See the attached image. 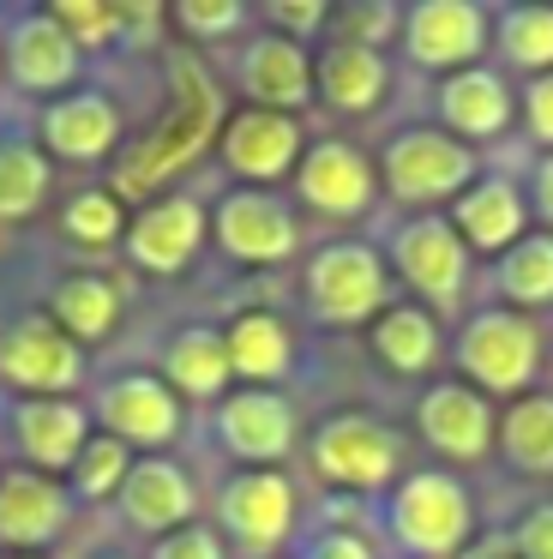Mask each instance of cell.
I'll return each mask as SVG.
<instances>
[{
    "mask_svg": "<svg viewBox=\"0 0 553 559\" xmlns=\"http://www.w3.org/2000/svg\"><path fill=\"white\" fill-rule=\"evenodd\" d=\"M216 133H223V91H216V79L187 55V61H175V73H168V115L144 133V145H132V157H120L115 199L120 205H127V199H151L156 187L175 181L204 145H216Z\"/></svg>",
    "mask_w": 553,
    "mask_h": 559,
    "instance_id": "obj_1",
    "label": "cell"
},
{
    "mask_svg": "<svg viewBox=\"0 0 553 559\" xmlns=\"http://www.w3.org/2000/svg\"><path fill=\"white\" fill-rule=\"evenodd\" d=\"M475 169H481L475 145L451 139L445 127H403L379 151V187L397 205H415L421 217L433 205H445V199L457 205V193L475 187Z\"/></svg>",
    "mask_w": 553,
    "mask_h": 559,
    "instance_id": "obj_2",
    "label": "cell"
},
{
    "mask_svg": "<svg viewBox=\"0 0 553 559\" xmlns=\"http://www.w3.org/2000/svg\"><path fill=\"white\" fill-rule=\"evenodd\" d=\"M385 530L415 559H457L463 542L475 535V499H469V487L457 475L415 469L385 499Z\"/></svg>",
    "mask_w": 553,
    "mask_h": 559,
    "instance_id": "obj_3",
    "label": "cell"
},
{
    "mask_svg": "<svg viewBox=\"0 0 553 559\" xmlns=\"http://www.w3.org/2000/svg\"><path fill=\"white\" fill-rule=\"evenodd\" d=\"M457 373L463 385H475L481 397H529L541 373V331L529 313L511 307H481L469 313V325L457 331Z\"/></svg>",
    "mask_w": 553,
    "mask_h": 559,
    "instance_id": "obj_4",
    "label": "cell"
},
{
    "mask_svg": "<svg viewBox=\"0 0 553 559\" xmlns=\"http://www.w3.org/2000/svg\"><path fill=\"white\" fill-rule=\"evenodd\" d=\"M307 463L325 487H337V493H385V487H397L403 451H397V433L385 421H373V415H361V409H343V415L313 427Z\"/></svg>",
    "mask_w": 553,
    "mask_h": 559,
    "instance_id": "obj_5",
    "label": "cell"
},
{
    "mask_svg": "<svg viewBox=\"0 0 553 559\" xmlns=\"http://www.w3.org/2000/svg\"><path fill=\"white\" fill-rule=\"evenodd\" d=\"M301 295H307L313 319H325V325H367L391 307L385 301L391 277H385V259L367 241H331L307 259Z\"/></svg>",
    "mask_w": 553,
    "mask_h": 559,
    "instance_id": "obj_6",
    "label": "cell"
},
{
    "mask_svg": "<svg viewBox=\"0 0 553 559\" xmlns=\"http://www.w3.org/2000/svg\"><path fill=\"white\" fill-rule=\"evenodd\" d=\"M385 253H391V271L409 283V289L427 301V313H451L457 301H463V283H469V247L463 235L451 229V217H439V211H427V217H409L391 229V241H385Z\"/></svg>",
    "mask_w": 553,
    "mask_h": 559,
    "instance_id": "obj_7",
    "label": "cell"
},
{
    "mask_svg": "<svg viewBox=\"0 0 553 559\" xmlns=\"http://www.w3.org/2000/svg\"><path fill=\"white\" fill-rule=\"evenodd\" d=\"M295 518H301V499L283 469H240L216 493V523H223L228 547H240L252 559L276 554L295 535Z\"/></svg>",
    "mask_w": 553,
    "mask_h": 559,
    "instance_id": "obj_8",
    "label": "cell"
},
{
    "mask_svg": "<svg viewBox=\"0 0 553 559\" xmlns=\"http://www.w3.org/2000/svg\"><path fill=\"white\" fill-rule=\"evenodd\" d=\"M84 379V349L43 313H24L0 331V385L24 397H72Z\"/></svg>",
    "mask_w": 553,
    "mask_h": 559,
    "instance_id": "obj_9",
    "label": "cell"
},
{
    "mask_svg": "<svg viewBox=\"0 0 553 559\" xmlns=\"http://www.w3.org/2000/svg\"><path fill=\"white\" fill-rule=\"evenodd\" d=\"M487 13H481L475 0H415L403 7V55L421 67V73H469V67L487 55Z\"/></svg>",
    "mask_w": 553,
    "mask_h": 559,
    "instance_id": "obj_10",
    "label": "cell"
},
{
    "mask_svg": "<svg viewBox=\"0 0 553 559\" xmlns=\"http://www.w3.org/2000/svg\"><path fill=\"white\" fill-rule=\"evenodd\" d=\"M211 241L223 247V259L235 265H283L301 247V223L264 187H235V193L216 199L211 211Z\"/></svg>",
    "mask_w": 553,
    "mask_h": 559,
    "instance_id": "obj_11",
    "label": "cell"
},
{
    "mask_svg": "<svg viewBox=\"0 0 553 559\" xmlns=\"http://www.w3.org/2000/svg\"><path fill=\"white\" fill-rule=\"evenodd\" d=\"M301 439V415L283 391H228L216 403V445L247 469H283Z\"/></svg>",
    "mask_w": 553,
    "mask_h": 559,
    "instance_id": "obj_12",
    "label": "cell"
},
{
    "mask_svg": "<svg viewBox=\"0 0 553 559\" xmlns=\"http://www.w3.org/2000/svg\"><path fill=\"white\" fill-rule=\"evenodd\" d=\"M216 157H223V169L240 175L247 187H271V181H283V175L301 169L307 139H301L295 115L240 109V115H228L223 133H216Z\"/></svg>",
    "mask_w": 553,
    "mask_h": 559,
    "instance_id": "obj_13",
    "label": "cell"
},
{
    "mask_svg": "<svg viewBox=\"0 0 553 559\" xmlns=\"http://www.w3.org/2000/svg\"><path fill=\"white\" fill-rule=\"evenodd\" d=\"M96 421L108 439L139 451H163L180 439V397L163 385V373H120L96 391Z\"/></svg>",
    "mask_w": 553,
    "mask_h": 559,
    "instance_id": "obj_14",
    "label": "cell"
},
{
    "mask_svg": "<svg viewBox=\"0 0 553 559\" xmlns=\"http://www.w3.org/2000/svg\"><path fill=\"white\" fill-rule=\"evenodd\" d=\"M211 241V217H204V205L192 193H163L151 199V205L132 217L127 229V259L139 271H151V277H175V271H187L192 259H199V247Z\"/></svg>",
    "mask_w": 553,
    "mask_h": 559,
    "instance_id": "obj_15",
    "label": "cell"
},
{
    "mask_svg": "<svg viewBox=\"0 0 553 559\" xmlns=\"http://www.w3.org/2000/svg\"><path fill=\"white\" fill-rule=\"evenodd\" d=\"M295 193H301V205L319 211V217L355 223L373 211L379 181H373V163L361 157L349 139H319V145H307V157H301V169H295Z\"/></svg>",
    "mask_w": 553,
    "mask_h": 559,
    "instance_id": "obj_16",
    "label": "cell"
},
{
    "mask_svg": "<svg viewBox=\"0 0 553 559\" xmlns=\"http://www.w3.org/2000/svg\"><path fill=\"white\" fill-rule=\"evenodd\" d=\"M79 499L36 469H0V547L7 554H43L67 535Z\"/></svg>",
    "mask_w": 553,
    "mask_h": 559,
    "instance_id": "obj_17",
    "label": "cell"
},
{
    "mask_svg": "<svg viewBox=\"0 0 553 559\" xmlns=\"http://www.w3.org/2000/svg\"><path fill=\"white\" fill-rule=\"evenodd\" d=\"M235 85L247 91L252 109L301 115L313 103V55H307V43H289V37H276V31L247 37L240 55H235Z\"/></svg>",
    "mask_w": 553,
    "mask_h": 559,
    "instance_id": "obj_18",
    "label": "cell"
},
{
    "mask_svg": "<svg viewBox=\"0 0 553 559\" xmlns=\"http://www.w3.org/2000/svg\"><path fill=\"white\" fill-rule=\"evenodd\" d=\"M36 133H43V157L55 163H108L120 145V109L108 91H67L43 103Z\"/></svg>",
    "mask_w": 553,
    "mask_h": 559,
    "instance_id": "obj_19",
    "label": "cell"
},
{
    "mask_svg": "<svg viewBox=\"0 0 553 559\" xmlns=\"http://www.w3.org/2000/svg\"><path fill=\"white\" fill-rule=\"evenodd\" d=\"M415 427L439 457H457V463H481L499 439V415L493 403L481 397L475 385H427L415 403Z\"/></svg>",
    "mask_w": 553,
    "mask_h": 559,
    "instance_id": "obj_20",
    "label": "cell"
},
{
    "mask_svg": "<svg viewBox=\"0 0 553 559\" xmlns=\"http://www.w3.org/2000/svg\"><path fill=\"white\" fill-rule=\"evenodd\" d=\"M0 55H7V73L19 91H31V97H67L72 85H79V67L84 55L72 49V37L55 25V13H19L7 31V43H0Z\"/></svg>",
    "mask_w": 553,
    "mask_h": 559,
    "instance_id": "obj_21",
    "label": "cell"
},
{
    "mask_svg": "<svg viewBox=\"0 0 553 559\" xmlns=\"http://www.w3.org/2000/svg\"><path fill=\"white\" fill-rule=\"evenodd\" d=\"M84 439H91V415L79 397H19L12 409V445H19L24 469L36 475H67L79 463Z\"/></svg>",
    "mask_w": 553,
    "mask_h": 559,
    "instance_id": "obj_22",
    "label": "cell"
},
{
    "mask_svg": "<svg viewBox=\"0 0 553 559\" xmlns=\"http://www.w3.org/2000/svg\"><path fill=\"white\" fill-rule=\"evenodd\" d=\"M115 506H120V518H127L139 535H168V530H187L192 523V511H199V487H192V475L180 469V463L139 457L132 475L120 481Z\"/></svg>",
    "mask_w": 553,
    "mask_h": 559,
    "instance_id": "obj_23",
    "label": "cell"
},
{
    "mask_svg": "<svg viewBox=\"0 0 553 559\" xmlns=\"http://www.w3.org/2000/svg\"><path fill=\"white\" fill-rule=\"evenodd\" d=\"M439 121H445V133L463 139V145L505 139L517 121V97L493 67H469V73H451L439 85Z\"/></svg>",
    "mask_w": 553,
    "mask_h": 559,
    "instance_id": "obj_24",
    "label": "cell"
},
{
    "mask_svg": "<svg viewBox=\"0 0 553 559\" xmlns=\"http://www.w3.org/2000/svg\"><path fill=\"white\" fill-rule=\"evenodd\" d=\"M523 223H529V205L523 193H517V181H505V175H487V181H475L469 193H457L451 205V229L463 235L469 253H511L517 241H523Z\"/></svg>",
    "mask_w": 553,
    "mask_h": 559,
    "instance_id": "obj_25",
    "label": "cell"
},
{
    "mask_svg": "<svg viewBox=\"0 0 553 559\" xmlns=\"http://www.w3.org/2000/svg\"><path fill=\"white\" fill-rule=\"evenodd\" d=\"M223 343H228V373L247 379L252 391H271L276 379H289V367H295V325H289L283 313H271V307L235 313L223 331Z\"/></svg>",
    "mask_w": 553,
    "mask_h": 559,
    "instance_id": "obj_26",
    "label": "cell"
},
{
    "mask_svg": "<svg viewBox=\"0 0 553 559\" xmlns=\"http://www.w3.org/2000/svg\"><path fill=\"white\" fill-rule=\"evenodd\" d=\"M313 97H325L337 115H373L391 97V67H385L379 49H361V43L337 37L313 61Z\"/></svg>",
    "mask_w": 553,
    "mask_h": 559,
    "instance_id": "obj_27",
    "label": "cell"
},
{
    "mask_svg": "<svg viewBox=\"0 0 553 559\" xmlns=\"http://www.w3.org/2000/svg\"><path fill=\"white\" fill-rule=\"evenodd\" d=\"M48 319H55L79 349L108 343L120 325V289L108 277H96V271H67V277L48 289Z\"/></svg>",
    "mask_w": 553,
    "mask_h": 559,
    "instance_id": "obj_28",
    "label": "cell"
},
{
    "mask_svg": "<svg viewBox=\"0 0 553 559\" xmlns=\"http://www.w3.org/2000/svg\"><path fill=\"white\" fill-rule=\"evenodd\" d=\"M373 355H379L391 373L421 379L439 367L445 343H439V319L427 313L421 301H391L379 319H373Z\"/></svg>",
    "mask_w": 553,
    "mask_h": 559,
    "instance_id": "obj_29",
    "label": "cell"
},
{
    "mask_svg": "<svg viewBox=\"0 0 553 559\" xmlns=\"http://www.w3.org/2000/svg\"><path fill=\"white\" fill-rule=\"evenodd\" d=\"M163 385L175 391V397H192V403L223 397V385H228V343H223V331H211V325L175 331L168 349H163Z\"/></svg>",
    "mask_w": 553,
    "mask_h": 559,
    "instance_id": "obj_30",
    "label": "cell"
},
{
    "mask_svg": "<svg viewBox=\"0 0 553 559\" xmlns=\"http://www.w3.org/2000/svg\"><path fill=\"white\" fill-rule=\"evenodd\" d=\"M499 457L517 475H553V397L548 391H529L511 409L499 415Z\"/></svg>",
    "mask_w": 553,
    "mask_h": 559,
    "instance_id": "obj_31",
    "label": "cell"
},
{
    "mask_svg": "<svg viewBox=\"0 0 553 559\" xmlns=\"http://www.w3.org/2000/svg\"><path fill=\"white\" fill-rule=\"evenodd\" d=\"M55 193V163L36 139H7L0 145V223H31Z\"/></svg>",
    "mask_w": 553,
    "mask_h": 559,
    "instance_id": "obj_32",
    "label": "cell"
},
{
    "mask_svg": "<svg viewBox=\"0 0 553 559\" xmlns=\"http://www.w3.org/2000/svg\"><path fill=\"white\" fill-rule=\"evenodd\" d=\"M493 283H499V295L511 301V313L553 307V235H523L511 253H499Z\"/></svg>",
    "mask_w": 553,
    "mask_h": 559,
    "instance_id": "obj_33",
    "label": "cell"
},
{
    "mask_svg": "<svg viewBox=\"0 0 553 559\" xmlns=\"http://www.w3.org/2000/svg\"><path fill=\"white\" fill-rule=\"evenodd\" d=\"M493 43H499L505 67L529 79H548L553 73V7H505L493 19Z\"/></svg>",
    "mask_w": 553,
    "mask_h": 559,
    "instance_id": "obj_34",
    "label": "cell"
},
{
    "mask_svg": "<svg viewBox=\"0 0 553 559\" xmlns=\"http://www.w3.org/2000/svg\"><path fill=\"white\" fill-rule=\"evenodd\" d=\"M60 229H67V241L84 247V253H108V247L127 241V205L115 199V187H84V193L67 199Z\"/></svg>",
    "mask_w": 553,
    "mask_h": 559,
    "instance_id": "obj_35",
    "label": "cell"
},
{
    "mask_svg": "<svg viewBox=\"0 0 553 559\" xmlns=\"http://www.w3.org/2000/svg\"><path fill=\"white\" fill-rule=\"evenodd\" d=\"M132 475V451L108 433H91L79 451V463L67 469V493L84 499V506H103V499L120 493V481Z\"/></svg>",
    "mask_w": 553,
    "mask_h": 559,
    "instance_id": "obj_36",
    "label": "cell"
},
{
    "mask_svg": "<svg viewBox=\"0 0 553 559\" xmlns=\"http://www.w3.org/2000/svg\"><path fill=\"white\" fill-rule=\"evenodd\" d=\"M48 13H55V25L72 37L79 55H103L120 43V7H108V0H55Z\"/></svg>",
    "mask_w": 553,
    "mask_h": 559,
    "instance_id": "obj_37",
    "label": "cell"
},
{
    "mask_svg": "<svg viewBox=\"0 0 553 559\" xmlns=\"http://www.w3.org/2000/svg\"><path fill=\"white\" fill-rule=\"evenodd\" d=\"M175 25H180V37H192V43H223L247 25V7H240V0H180Z\"/></svg>",
    "mask_w": 553,
    "mask_h": 559,
    "instance_id": "obj_38",
    "label": "cell"
},
{
    "mask_svg": "<svg viewBox=\"0 0 553 559\" xmlns=\"http://www.w3.org/2000/svg\"><path fill=\"white\" fill-rule=\"evenodd\" d=\"M337 25H343V43H361V49H379L385 55V43L403 31V13L385 7V0H373V7L361 0V7H343V13H337Z\"/></svg>",
    "mask_w": 553,
    "mask_h": 559,
    "instance_id": "obj_39",
    "label": "cell"
},
{
    "mask_svg": "<svg viewBox=\"0 0 553 559\" xmlns=\"http://www.w3.org/2000/svg\"><path fill=\"white\" fill-rule=\"evenodd\" d=\"M264 25L289 43H307L319 25H331V7H325V0H271V7H264Z\"/></svg>",
    "mask_w": 553,
    "mask_h": 559,
    "instance_id": "obj_40",
    "label": "cell"
},
{
    "mask_svg": "<svg viewBox=\"0 0 553 559\" xmlns=\"http://www.w3.org/2000/svg\"><path fill=\"white\" fill-rule=\"evenodd\" d=\"M151 559H228V542H223V530H204V523H187V530L156 535Z\"/></svg>",
    "mask_w": 553,
    "mask_h": 559,
    "instance_id": "obj_41",
    "label": "cell"
},
{
    "mask_svg": "<svg viewBox=\"0 0 553 559\" xmlns=\"http://www.w3.org/2000/svg\"><path fill=\"white\" fill-rule=\"evenodd\" d=\"M511 547H517V559H553V506L523 511L511 530Z\"/></svg>",
    "mask_w": 553,
    "mask_h": 559,
    "instance_id": "obj_42",
    "label": "cell"
},
{
    "mask_svg": "<svg viewBox=\"0 0 553 559\" xmlns=\"http://www.w3.org/2000/svg\"><path fill=\"white\" fill-rule=\"evenodd\" d=\"M301 559H379V554H373V542L355 530H325L301 547Z\"/></svg>",
    "mask_w": 553,
    "mask_h": 559,
    "instance_id": "obj_43",
    "label": "cell"
},
{
    "mask_svg": "<svg viewBox=\"0 0 553 559\" xmlns=\"http://www.w3.org/2000/svg\"><path fill=\"white\" fill-rule=\"evenodd\" d=\"M523 127H529V139L553 145V73L548 79H529V91H523Z\"/></svg>",
    "mask_w": 553,
    "mask_h": 559,
    "instance_id": "obj_44",
    "label": "cell"
},
{
    "mask_svg": "<svg viewBox=\"0 0 553 559\" xmlns=\"http://www.w3.org/2000/svg\"><path fill=\"white\" fill-rule=\"evenodd\" d=\"M536 211L548 217V235H553V151L536 163Z\"/></svg>",
    "mask_w": 553,
    "mask_h": 559,
    "instance_id": "obj_45",
    "label": "cell"
},
{
    "mask_svg": "<svg viewBox=\"0 0 553 559\" xmlns=\"http://www.w3.org/2000/svg\"><path fill=\"white\" fill-rule=\"evenodd\" d=\"M0 559H36V554H0Z\"/></svg>",
    "mask_w": 553,
    "mask_h": 559,
    "instance_id": "obj_46",
    "label": "cell"
},
{
    "mask_svg": "<svg viewBox=\"0 0 553 559\" xmlns=\"http://www.w3.org/2000/svg\"><path fill=\"white\" fill-rule=\"evenodd\" d=\"M103 559H127V554H103Z\"/></svg>",
    "mask_w": 553,
    "mask_h": 559,
    "instance_id": "obj_47",
    "label": "cell"
}]
</instances>
